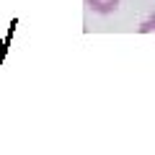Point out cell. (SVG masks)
Here are the masks:
<instances>
[{
	"mask_svg": "<svg viewBox=\"0 0 155 155\" xmlns=\"http://www.w3.org/2000/svg\"><path fill=\"white\" fill-rule=\"evenodd\" d=\"M85 5L98 16H109V13H114L119 8V0H85Z\"/></svg>",
	"mask_w": 155,
	"mask_h": 155,
	"instance_id": "obj_1",
	"label": "cell"
}]
</instances>
